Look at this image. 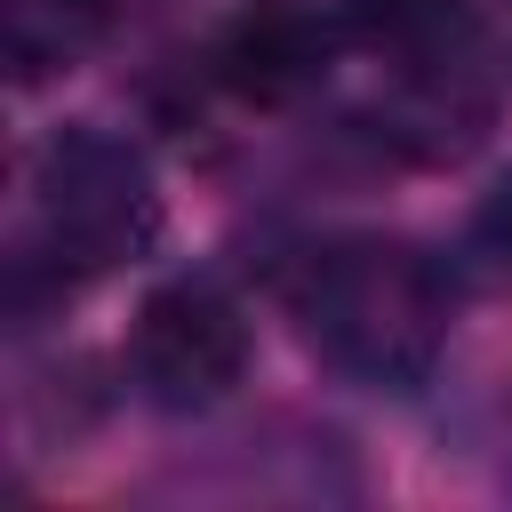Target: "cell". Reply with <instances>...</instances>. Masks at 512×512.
<instances>
[{"instance_id":"4","label":"cell","mask_w":512,"mask_h":512,"mask_svg":"<svg viewBox=\"0 0 512 512\" xmlns=\"http://www.w3.org/2000/svg\"><path fill=\"white\" fill-rule=\"evenodd\" d=\"M336 64V32L304 8H256L224 32L216 48V80L248 104H304Z\"/></svg>"},{"instance_id":"5","label":"cell","mask_w":512,"mask_h":512,"mask_svg":"<svg viewBox=\"0 0 512 512\" xmlns=\"http://www.w3.org/2000/svg\"><path fill=\"white\" fill-rule=\"evenodd\" d=\"M0 32H8L16 88H40V80L72 72L104 40V0H8L0 8Z\"/></svg>"},{"instance_id":"3","label":"cell","mask_w":512,"mask_h":512,"mask_svg":"<svg viewBox=\"0 0 512 512\" xmlns=\"http://www.w3.org/2000/svg\"><path fill=\"white\" fill-rule=\"evenodd\" d=\"M128 368H136V392L168 416H200L216 400H232V384L248 376V312L184 272V280H160L144 304H136V328H128Z\"/></svg>"},{"instance_id":"1","label":"cell","mask_w":512,"mask_h":512,"mask_svg":"<svg viewBox=\"0 0 512 512\" xmlns=\"http://www.w3.org/2000/svg\"><path fill=\"white\" fill-rule=\"evenodd\" d=\"M296 320L352 384L416 392L448 344V288L400 240H328L296 272Z\"/></svg>"},{"instance_id":"6","label":"cell","mask_w":512,"mask_h":512,"mask_svg":"<svg viewBox=\"0 0 512 512\" xmlns=\"http://www.w3.org/2000/svg\"><path fill=\"white\" fill-rule=\"evenodd\" d=\"M472 248L480 256H496L504 272H512V168L480 192V216H472Z\"/></svg>"},{"instance_id":"2","label":"cell","mask_w":512,"mask_h":512,"mask_svg":"<svg viewBox=\"0 0 512 512\" xmlns=\"http://www.w3.org/2000/svg\"><path fill=\"white\" fill-rule=\"evenodd\" d=\"M32 224H40V256H48L64 280L136 264V256L160 240L152 160H144L128 136L96 128V120L48 128L40 152H32Z\"/></svg>"}]
</instances>
